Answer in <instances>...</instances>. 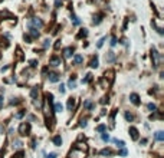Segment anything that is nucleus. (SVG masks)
<instances>
[{
    "instance_id": "1",
    "label": "nucleus",
    "mask_w": 164,
    "mask_h": 158,
    "mask_svg": "<svg viewBox=\"0 0 164 158\" xmlns=\"http://www.w3.org/2000/svg\"><path fill=\"white\" fill-rule=\"evenodd\" d=\"M43 23L40 19H38V17H32V19H29L27 20V27H33V29H39V27H42Z\"/></svg>"
},
{
    "instance_id": "2",
    "label": "nucleus",
    "mask_w": 164,
    "mask_h": 158,
    "mask_svg": "<svg viewBox=\"0 0 164 158\" xmlns=\"http://www.w3.org/2000/svg\"><path fill=\"white\" fill-rule=\"evenodd\" d=\"M85 154H86V152L74 148V150L71 151V154H69V158H85Z\"/></svg>"
},
{
    "instance_id": "3",
    "label": "nucleus",
    "mask_w": 164,
    "mask_h": 158,
    "mask_svg": "<svg viewBox=\"0 0 164 158\" xmlns=\"http://www.w3.org/2000/svg\"><path fill=\"white\" fill-rule=\"evenodd\" d=\"M61 63H62V60H61V58H58V56H52V58L49 59V65L53 68L61 66Z\"/></svg>"
},
{
    "instance_id": "4",
    "label": "nucleus",
    "mask_w": 164,
    "mask_h": 158,
    "mask_svg": "<svg viewBox=\"0 0 164 158\" xmlns=\"http://www.w3.org/2000/svg\"><path fill=\"white\" fill-rule=\"evenodd\" d=\"M29 129H30L29 124H26V122H23V124L20 125V128H19V132H20L22 135H26V134L29 132Z\"/></svg>"
},
{
    "instance_id": "5",
    "label": "nucleus",
    "mask_w": 164,
    "mask_h": 158,
    "mask_svg": "<svg viewBox=\"0 0 164 158\" xmlns=\"http://www.w3.org/2000/svg\"><path fill=\"white\" fill-rule=\"evenodd\" d=\"M48 79H49V82L55 83V82H58L59 79H61V76H59L58 73H55V72H51V73L48 75Z\"/></svg>"
},
{
    "instance_id": "6",
    "label": "nucleus",
    "mask_w": 164,
    "mask_h": 158,
    "mask_svg": "<svg viewBox=\"0 0 164 158\" xmlns=\"http://www.w3.org/2000/svg\"><path fill=\"white\" fill-rule=\"evenodd\" d=\"M105 60L108 63H112L114 60H115V53H114L112 50H109V52H108V55L105 56Z\"/></svg>"
},
{
    "instance_id": "7",
    "label": "nucleus",
    "mask_w": 164,
    "mask_h": 158,
    "mask_svg": "<svg viewBox=\"0 0 164 158\" xmlns=\"http://www.w3.org/2000/svg\"><path fill=\"white\" fill-rule=\"evenodd\" d=\"M130 101L134 105H140V96L137 95V94H131V95H130Z\"/></svg>"
},
{
    "instance_id": "8",
    "label": "nucleus",
    "mask_w": 164,
    "mask_h": 158,
    "mask_svg": "<svg viewBox=\"0 0 164 158\" xmlns=\"http://www.w3.org/2000/svg\"><path fill=\"white\" fill-rule=\"evenodd\" d=\"M130 134H131V138H132V139H137V138H138V129L134 128V127L130 128Z\"/></svg>"
},
{
    "instance_id": "9",
    "label": "nucleus",
    "mask_w": 164,
    "mask_h": 158,
    "mask_svg": "<svg viewBox=\"0 0 164 158\" xmlns=\"http://www.w3.org/2000/svg\"><path fill=\"white\" fill-rule=\"evenodd\" d=\"M154 137H156V139L158 142H163L164 141V132H163V131H157V132L154 134Z\"/></svg>"
},
{
    "instance_id": "10",
    "label": "nucleus",
    "mask_w": 164,
    "mask_h": 158,
    "mask_svg": "<svg viewBox=\"0 0 164 158\" xmlns=\"http://www.w3.org/2000/svg\"><path fill=\"white\" fill-rule=\"evenodd\" d=\"M74 62H75L76 65L82 63L84 62V56H82V55H75V56H74Z\"/></svg>"
},
{
    "instance_id": "11",
    "label": "nucleus",
    "mask_w": 164,
    "mask_h": 158,
    "mask_svg": "<svg viewBox=\"0 0 164 158\" xmlns=\"http://www.w3.org/2000/svg\"><path fill=\"white\" fill-rule=\"evenodd\" d=\"M72 52H74V50H72V48H66V49L63 50V58H71L72 56Z\"/></svg>"
},
{
    "instance_id": "12",
    "label": "nucleus",
    "mask_w": 164,
    "mask_h": 158,
    "mask_svg": "<svg viewBox=\"0 0 164 158\" xmlns=\"http://www.w3.org/2000/svg\"><path fill=\"white\" fill-rule=\"evenodd\" d=\"M52 141H53V144H55L56 147H61V145H62V138L59 137V135L53 137V139H52Z\"/></svg>"
},
{
    "instance_id": "13",
    "label": "nucleus",
    "mask_w": 164,
    "mask_h": 158,
    "mask_svg": "<svg viewBox=\"0 0 164 158\" xmlns=\"http://www.w3.org/2000/svg\"><path fill=\"white\" fill-rule=\"evenodd\" d=\"M74 108H75V99L71 98V99H68V111H72Z\"/></svg>"
},
{
    "instance_id": "14",
    "label": "nucleus",
    "mask_w": 164,
    "mask_h": 158,
    "mask_svg": "<svg viewBox=\"0 0 164 158\" xmlns=\"http://www.w3.org/2000/svg\"><path fill=\"white\" fill-rule=\"evenodd\" d=\"M38 94H39V89H38V86H35L32 91H30V96L33 98V99H36L38 98Z\"/></svg>"
},
{
    "instance_id": "15",
    "label": "nucleus",
    "mask_w": 164,
    "mask_h": 158,
    "mask_svg": "<svg viewBox=\"0 0 164 158\" xmlns=\"http://www.w3.org/2000/svg\"><path fill=\"white\" fill-rule=\"evenodd\" d=\"M29 33L32 35V38H39V32H38V29H33V27H29Z\"/></svg>"
},
{
    "instance_id": "16",
    "label": "nucleus",
    "mask_w": 164,
    "mask_h": 158,
    "mask_svg": "<svg viewBox=\"0 0 164 158\" xmlns=\"http://www.w3.org/2000/svg\"><path fill=\"white\" fill-rule=\"evenodd\" d=\"M124 117H125V119L128 121V122H132V121H134V115H132L131 112H128V111L124 114Z\"/></svg>"
},
{
    "instance_id": "17",
    "label": "nucleus",
    "mask_w": 164,
    "mask_h": 158,
    "mask_svg": "<svg viewBox=\"0 0 164 158\" xmlns=\"http://www.w3.org/2000/svg\"><path fill=\"white\" fill-rule=\"evenodd\" d=\"M62 109H63V105L61 104V102H56V104H55V112H62Z\"/></svg>"
},
{
    "instance_id": "18",
    "label": "nucleus",
    "mask_w": 164,
    "mask_h": 158,
    "mask_svg": "<svg viewBox=\"0 0 164 158\" xmlns=\"http://www.w3.org/2000/svg\"><path fill=\"white\" fill-rule=\"evenodd\" d=\"M84 108H86V109H92L94 108V105H92V102H91V101L89 99H86L84 102Z\"/></svg>"
},
{
    "instance_id": "19",
    "label": "nucleus",
    "mask_w": 164,
    "mask_h": 158,
    "mask_svg": "<svg viewBox=\"0 0 164 158\" xmlns=\"http://www.w3.org/2000/svg\"><path fill=\"white\" fill-rule=\"evenodd\" d=\"M111 154H112V151L109 150V148H104V150L101 151V155H102V157H107V155H111Z\"/></svg>"
},
{
    "instance_id": "20",
    "label": "nucleus",
    "mask_w": 164,
    "mask_h": 158,
    "mask_svg": "<svg viewBox=\"0 0 164 158\" xmlns=\"http://www.w3.org/2000/svg\"><path fill=\"white\" fill-rule=\"evenodd\" d=\"M71 19H72V23H74V25H75V26H78V25H79V23H81V20H79V19H78V17L75 16V15H72V16H71Z\"/></svg>"
},
{
    "instance_id": "21",
    "label": "nucleus",
    "mask_w": 164,
    "mask_h": 158,
    "mask_svg": "<svg viewBox=\"0 0 164 158\" xmlns=\"http://www.w3.org/2000/svg\"><path fill=\"white\" fill-rule=\"evenodd\" d=\"M114 142L117 144V147H118V148H124V147H125V142H124V141H121V139H120V141H118V139H114Z\"/></svg>"
},
{
    "instance_id": "22",
    "label": "nucleus",
    "mask_w": 164,
    "mask_h": 158,
    "mask_svg": "<svg viewBox=\"0 0 164 158\" xmlns=\"http://www.w3.org/2000/svg\"><path fill=\"white\" fill-rule=\"evenodd\" d=\"M91 79H92V75H91V73H88V75H86L84 79H82V83H88V82H91Z\"/></svg>"
},
{
    "instance_id": "23",
    "label": "nucleus",
    "mask_w": 164,
    "mask_h": 158,
    "mask_svg": "<svg viewBox=\"0 0 164 158\" xmlns=\"http://www.w3.org/2000/svg\"><path fill=\"white\" fill-rule=\"evenodd\" d=\"M147 108L150 109L151 112H157V106H156L154 104H148V105H147Z\"/></svg>"
},
{
    "instance_id": "24",
    "label": "nucleus",
    "mask_w": 164,
    "mask_h": 158,
    "mask_svg": "<svg viewBox=\"0 0 164 158\" xmlns=\"http://www.w3.org/2000/svg\"><path fill=\"white\" fill-rule=\"evenodd\" d=\"M101 138H102V141H105V142L109 141V135H108L107 132H102V134H101Z\"/></svg>"
},
{
    "instance_id": "25",
    "label": "nucleus",
    "mask_w": 164,
    "mask_h": 158,
    "mask_svg": "<svg viewBox=\"0 0 164 158\" xmlns=\"http://www.w3.org/2000/svg\"><path fill=\"white\" fill-rule=\"evenodd\" d=\"M68 86L71 88V89H74V88L76 86V82L74 81V79H69V82H68Z\"/></svg>"
},
{
    "instance_id": "26",
    "label": "nucleus",
    "mask_w": 164,
    "mask_h": 158,
    "mask_svg": "<svg viewBox=\"0 0 164 158\" xmlns=\"http://www.w3.org/2000/svg\"><path fill=\"white\" fill-rule=\"evenodd\" d=\"M91 68H98V58H94L91 60Z\"/></svg>"
},
{
    "instance_id": "27",
    "label": "nucleus",
    "mask_w": 164,
    "mask_h": 158,
    "mask_svg": "<svg viewBox=\"0 0 164 158\" xmlns=\"http://www.w3.org/2000/svg\"><path fill=\"white\" fill-rule=\"evenodd\" d=\"M23 115H25V111H20V112H17L16 115H15V118H16V119H20V118H23Z\"/></svg>"
},
{
    "instance_id": "28",
    "label": "nucleus",
    "mask_w": 164,
    "mask_h": 158,
    "mask_svg": "<svg viewBox=\"0 0 164 158\" xmlns=\"http://www.w3.org/2000/svg\"><path fill=\"white\" fill-rule=\"evenodd\" d=\"M101 23V16H95L94 17V25H99Z\"/></svg>"
},
{
    "instance_id": "29",
    "label": "nucleus",
    "mask_w": 164,
    "mask_h": 158,
    "mask_svg": "<svg viewBox=\"0 0 164 158\" xmlns=\"http://www.w3.org/2000/svg\"><path fill=\"white\" fill-rule=\"evenodd\" d=\"M105 39L107 38H102V39H99V42L97 43V48L99 49V48H102V45H104V42H105Z\"/></svg>"
},
{
    "instance_id": "30",
    "label": "nucleus",
    "mask_w": 164,
    "mask_h": 158,
    "mask_svg": "<svg viewBox=\"0 0 164 158\" xmlns=\"http://www.w3.org/2000/svg\"><path fill=\"white\" fill-rule=\"evenodd\" d=\"M105 129H107L105 125H99V127L97 128V131H98V132H105Z\"/></svg>"
},
{
    "instance_id": "31",
    "label": "nucleus",
    "mask_w": 164,
    "mask_h": 158,
    "mask_svg": "<svg viewBox=\"0 0 164 158\" xmlns=\"http://www.w3.org/2000/svg\"><path fill=\"white\" fill-rule=\"evenodd\" d=\"M13 147H15L16 150H19V148H20V147H22V142L19 141V139H17V141H15V144H13Z\"/></svg>"
},
{
    "instance_id": "32",
    "label": "nucleus",
    "mask_w": 164,
    "mask_h": 158,
    "mask_svg": "<svg viewBox=\"0 0 164 158\" xmlns=\"http://www.w3.org/2000/svg\"><path fill=\"white\" fill-rule=\"evenodd\" d=\"M118 154L121 155V157H125V155L128 154V152H127V150H125V148H121V150H120V152H118Z\"/></svg>"
},
{
    "instance_id": "33",
    "label": "nucleus",
    "mask_w": 164,
    "mask_h": 158,
    "mask_svg": "<svg viewBox=\"0 0 164 158\" xmlns=\"http://www.w3.org/2000/svg\"><path fill=\"white\" fill-rule=\"evenodd\" d=\"M86 35H88L86 29H82V30H81V33H79V36H78V38H82V36H86Z\"/></svg>"
},
{
    "instance_id": "34",
    "label": "nucleus",
    "mask_w": 164,
    "mask_h": 158,
    "mask_svg": "<svg viewBox=\"0 0 164 158\" xmlns=\"http://www.w3.org/2000/svg\"><path fill=\"white\" fill-rule=\"evenodd\" d=\"M48 46H51V40L49 39H46V40L43 42V48H48Z\"/></svg>"
},
{
    "instance_id": "35",
    "label": "nucleus",
    "mask_w": 164,
    "mask_h": 158,
    "mask_svg": "<svg viewBox=\"0 0 164 158\" xmlns=\"http://www.w3.org/2000/svg\"><path fill=\"white\" fill-rule=\"evenodd\" d=\"M115 45H117V38H112V39H111V46L114 48Z\"/></svg>"
},
{
    "instance_id": "36",
    "label": "nucleus",
    "mask_w": 164,
    "mask_h": 158,
    "mask_svg": "<svg viewBox=\"0 0 164 158\" xmlns=\"http://www.w3.org/2000/svg\"><path fill=\"white\" fill-rule=\"evenodd\" d=\"M56 157H58V155L55 154V152H51V154H48V155H46V158H56Z\"/></svg>"
},
{
    "instance_id": "37",
    "label": "nucleus",
    "mask_w": 164,
    "mask_h": 158,
    "mask_svg": "<svg viewBox=\"0 0 164 158\" xmlns=\"http://www.w3.org/2000/svg\"><path fill=\"white\" fill-rule=\"evenodd\" d=\"M59 92H61V94H65V85H61V86H59Z\"/></svg>"
},
{
    "instance_id": "38",
    "label": "nucleus",
    "mask_w": 164,
    "mask_h": 158,
    "mask_svg": "<svg viewBox=\"0 0 164 158\" xmlns=\"http://www.w3.org/2000/svg\"><path fill=\"white\" fill-rule=\"evenodd\" d=\"M55 6H56V7L62 6V0H56V2H55Z\"/></svg>"
},
{
    "instance_id": "39",
    "label": "nucleus",
    "mask_w": 164,
    "mask_h": 158,
    "mask_svg": "<svg viewBox=\"0 0 164 158\" xmlns=\"http://www.w3.org/2000/svg\"><path fill=\"white\" fill-rule=\"evenodd\" d=\"M81 127H82V128H85V127H86V121H85V119H82V121H81Z\"/></svg>"
},
{
    "instance_id": "40",
    "label": "nucleus",
    "mask_w": 164,
    "mask_h": 158,
    "mask_svg": "<svg viewBox=\"0 0 164 158\" xmlns=\"http://www.w3.org/2000/svg\"><path fill=\"white\" fill-rule=\"evenodd\" d=\"M30 65H32V66H38V62H36V60H30Z\"/></svg>"
},
{
    "instance_id": "41",
    "label": "nucleus",
    "mask_w": 164,
    "mask_h": 158,
    "mask_svg": "<svg viewBox=\"0 0 164 158\" xmlns=\"http://www.w3.org/2000/svg\"><path fill=\"white\" fill-rule=\"evenodd\" d=\"M59 46H61V40H58L55 43V48H56V49H59Z\"/></svg>"
},
{
    "instance_id": "42",
    "label": "nucleus",
    "mask_w": 164,
    "mask_h": 158,
    "mask_svg": "<svg viewBox=\"0 0 164 158\" xmlns=\"http://www.w3.org/2000/svg\"><path fill=\"white\" fill-rule=\"evenodd\" d=\"M25 40L27 42V43H30V38H29V36H26V35H25Z\"/></svg>"
},
{
    "instance_id": "43",
    "label": "nucleus",
    "mask_w": 164,
    "mask_h": 158,
    "mask_svg": "<svg viewBox=\"0 0 164 158\" xmlns=\"http://www.w3.org/2000/svg\"><path fill=\"white\" fill-rule=\"evenodd\" d=\"M2 102H3V98H2V96H0V105H2Z\"/></svg>"
}]
</instances>
